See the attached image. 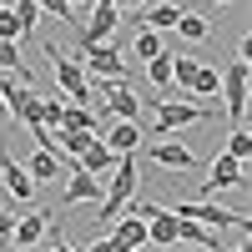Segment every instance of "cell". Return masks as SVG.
I'll return each instance as SVG.
<instances>
[{"mask_svg":"<svg viewBox=\"0 0 252 252\" xmlns=\"http://www.w3.org/2000/svg\"><path fill=\"white\" fill-rule=\"evenodd\" d=\"M101 187H106V177H91L86 166H71V172H66V187H61V207L101 202Z\"/></svg>","mask_w":252,"mask_h":252,"instance_id":"30bf717a","label":"cell"},{"mask_svg":"<svg viewBox=\"0 0 252 252\" xmlns=\"http://www.w3.org/2000/svg\"><path fill=\"white\" fill-rule=\"evenodd\" d=\"M46 227H51V212H31V217H15V232H10V242H15V247H35L40 237H46Z\"/></svg>","mask_w":252,"mask_h":252,"instance_id":"2e32d148","label":"cell"},{"mask_svg":"<svg viewBox=\"0 0 252 252\" xmlns=\"http://www.w3.org/2000/svg\"><path fill=\"white\" fill-rule=\"evenodd\" d=\"M146 157H152L157 166H172V172H192L197 166V152L182 141H146Z\"/></svg>","mask_w":252,"mask_h":252,"instance_id":"8fae6325","label":"cell"},{"mask_svg":"<svg viewBox=\"0 0 252 252\" xmlns=\"http://www.w3.org/2000/svg\"><path fill=\"white\" fill-rule=\"evenodd\" d=\"M217 5H227V0H217Z\"/></svg>","mask_w":252,"mask_h":252,"instance_id":"d6a6232c","label":"cell"},{"mask_svg":"<svg viewBox=\"0 0 252 252\" xmlns=\"http://www.w3.org/2000/svg\"><path fill=\"white\" fill-rule=\"evenodd\" d=\"M177 217H192V222H207V227H252L242 212H227V207H217V202H207V197H197V202H182V207H172Z\"/></svg>","mask_w":252,"mask_h":252,"instance_id":"ba28073f","label":"cell"},{"mask_svg":"<svg viewBox=\"0 0 252 252\" xmlns=\"http://www.w3.org/2000/svg\"><path fill=\"white\" fill-rule=\"evenodd\" d=\"M10 121V106H5V96H0V126H5Z\"/></svg>","mask_w":252,"mask_h":252,"instance_id":"1f68e13d","label":"cell"},{"mask_svg":"<svg viewBox=\"0 0 252 252\" xmlns=\"http://www.w3.org/2000/svg\"><path fill=\"white\" fill-rule=\"evenodd\" d=\"M76 166H86L91 177H106L111 166H116V152H111V146H106V136H101V131H96V136L86 141V152L76 157Z\"/></svg>","mask_w":252,"mask_h":252,"instance_id":"9a60e30c","label":"cell"},{"mask_svg":"<svg viewBox=\"0 0 252 252\" xmlns=\"http://www.w3.org/2000/svg\"><path fill=\"white\" fill-rule=\"evenodd\" d=\"M71 166H76V157H66V161H61L56 152L35 146V152H31V161H26V172H31V182H61V177L71 172Z\"/></svg>","mask_w":252,"mask_h":252,"instance_id":"7c38bea8","label":"cell"},{"mask_svg":"<svg viewBox=\"0 0 252 252\" xmlns=\"http://www.w3.org/2000/svg\"><path fill=\"white\" fill-rule=\"evenodd\" d=\"M217 96H227V121H247V56H237V61H227V71H222V91Z\"/></svg>","mask_w":252,"mask_h":252,"instance_id":"5b68a950","label":"cell"},{"mask_svg":"<svg viewBox=\"0 0 252 252\" xmlns=\"http://www.w3.org/2000/svg\"><path fill=\"white\" fill-rule=\"evenodd\" d=\"M0 182H5V192H10L15 202H31V197H35L31 172H26V166H20L15 157H5V152H0Z\"/></svg>","mask_w":252,"mask_h":252,"instance_id":"4fadbf2b","label":"cell"},{"mask_svg":"<svg viewBox=\"0 0 252 252\" xmlns=\"http://www.w3.org/2000/svg\"><path fill=\"white\" fill-rule=\"evenodd\" d=\"M157 51H161V31H152V26H141V31H136V56L146 61V56H157Z\"/></svg>","mask_w":252,"mask_h":252,"instance_id":"484cf974","label":"cell"},{"mask_svg":"<svg viewBox=\"0 0 252 252\" xmlns=\"http://www.w3.org/2000/svg\"><path fill=\"white\" fill-rule=\"evenodd\" d=\"M172 31H182L187 40H207V35H212V26H207V15H202V10H182Z\"/></svg>","mask_w":252,"mask_h":252,"instance_id":"7402d4cb","label":"cell"},{"mask_svg":"<svg viewBox=\"0 0 252 252\" xmlns=\"http://www.w3.org/2000/svg\"><path fill=\"white\" fill-rule=\"evenodd\" d=\"M217 111L212 106H197V101H157V126L152 131L166 136V131H182V126H197V121H212Z\"/></svg>","mask_w":252,"mask_h":252,"instance_id":"3957f363","label":"cell"},{"mask_svg":"<svg viewBox=\"0 0 252 252\" xmlns=\"http://www.w3.org/2000/svg\"><path fill=\"white\" fill-rule=\"evenodd\" d=\"M71 5H81V0H71Z\"/></svg>","mask_w":252,"mask_h":252,"instance_id":"836d02e7","label":"cell"},{"mask_svg":"<svg viewBox=\"0 0 252 252\" xmlns=\"http://www.w3.org/2000/svg\"><path fill=\"white\" fill-rule=\"evenodd\" d=\"M106 146L121 157V152H141V121H121L116 116V126L106 131Z\"/></svg>","mask_w":252,"mask_h":252,"instance_id":"e0dca14e","label":"cell"},{"mask_svg":"<svg viewBox=\"0 0 252 252\" xmlns=\"http://www.w3.org/2000/svg\"><path fill=\"white\" fill-rule=\"evenodd\" d=\"M35 5L46 10V15H56V20H66V26L76 20V5H71V0H35Z\"/></svg>","mask_w":252,"mask_h":252,"instance_id":"83f0119b","label":"cell"},{"mask_svg":"<svg viewBox=\"0 0 252 252\" xmlns=\"http://www.w3.org/2000/svg\"><path fill=\"white\" fill-rule=\"evenodd\" d=\"M126 207H136V217H146V242H152V247H177V212H172V207L136 202V197Z\"/></svg>","mask_w":252,"mask_h":252,"instance_id":"277c9868","label":"cell"},{"mask_svg":"<svg viewBox=\"0 0 252 252\" xmlns=\"http://www.w3.org/2000/svg\"><path fill=\"white\" fill-rule=\"evenodd\" d=\"M197 66H202L197 56H177V51H172V86L187 91V86H192V76H197Z\"/></svg>","mask_w":252,"mask_h":252,"instance_id":"603a6c76","label":"cell"},{"mask_svg":"<svg viewBox=\"0 0 252 252\" xmlns=\"http://www.w3.org/2000/svg\"><path fill=\"white\" fill-rule=\"evenodd\" d=\"M0 71L31 81V66H20V40H10V35H0Z\"/></svg>","mask_w":252,"mask_h":252,"instance_id":"44dd1931","label":"cell"},{"mask_svg":"<svg viewBox=\"0 0 252 252\" xmlns=\"http://www.w3.org/2000/svg\"><path fill=\"white\" fill-rule=\"evenodd\" d=\"M121 26V10L111 5V0H96V10L91 20H71V31H76V46H86V40H111Z\"/></svg>","mask_w":252,"mask_h":252,"instance_id":"8992f818","label":"cell"},{"mask_svg":"<svg viewBox=\"0 0 252 252\" xmlns=\"http://www.w3.org/2000/svg\"><path fill=\"white\" fill-rule=\"evenodd\" d=\"M10 5H15V15H20V31H35V15H40V5H35V0H10Z\"/></svg>","mask_w":252,"mask_h":252,"instance_id":"4316f807","label":"cell"},{"mask_svg":"<svg viewBox=\"0 0 252 252\" xmlns=\"http://www.w3.org/2000/svg\"><path fill=\"white\" fill-rule=\"evenodd\" d=\"M46 56L56 61V86L66 91V101H86L91 106V76H86V66H81L76 56H61L51 40H46Z\"/></svg>","mask_w":252,"mask_h":252,"instance_id":"7a4b0ae2","label":"cell"},{"mask_svg":"<svg viewBox=\"0 0 252 252\" xmlns=\"http://www.w3.org/2000/svg\"><path fill=\"white\" fill-rule=\"evenodd\" d=\"M0 35H10V40H26V31H20V15H15V5H10V0L0 5Z\"/></svg>","mask_w":252,"mask_h":252,"instance_id":"d4e9b609","label":"cell"},{"mask_svg":"<svg viewBox=\"0 0 252 252\" xmlns=\"http://www.w3.org/2000/svg\"><path fill=\"white\" fill-rule=\"evenodd\" d=\"M146 81H152V86L157 91H166V86H172V51H157V56H146Z\"/></svg>","mask_w":252,"mask_h":252,"instance_id":"d6986e66","label":"cell"},{"mask_svg":"<svg viewBox=\"0 0 252 252\" xmlns=\"http://www.w3.org/2000/svg\"><path fill=\"white\" fill-rule=\"evenodd\" d=\"M227 152H232L237 161H247V157H252V136H247V126H242V121L232 126V136H227Z\"/></svg>","mask_w":252,"mask_h":252,"instance_id":"cb8c5ba5","label":"cell"},{"mask_svg":"<svg viewBox=\"0 0 252 252\" xmlns=\"http://www.w3.org/2000/svg\"><path fill=\"white\" fill-rule=\"evenodd\" d=\"M61 126H76V131H101V116L86 106V101H66V106H61Z\"/></svg>","mask_w":252,"mask_h":252,"instance_id":"ac0fdd59","label":"cell"},{"mask_svg":"<svg viewBox=\"0 0 252 252\" xmlns=\"http://www.w3.org/2000/svg\"><path fill=\"white\" fill-rule=\"evenodd\" d=\"M76 61L91 76H126V61H121V51L111 40H86V46H76Z\"/></svg>","mask_w":252,"mask_h":252,"instance_id":"52a82bcc","label":"cell"},{"mask_svg":"<svg viewBox=\"0 0 252 252\" xmlns=\"http://www.w3.org/2000/svg\"><path fill=\"white\" fill-rule=\"evenodd\" d=\"M222 187H247V161H237L232 152H222L212 166H207V182H202V197L222 192Z\"/></svg>","mask_w":252,"mask_h":252,"instance_id":"9c48e42d","label":"cell"},{"mask_svg":"<svg viewBox=\"0 0 252 252\" xmlns=\"http://www.w3.org/2000/svg\"><path fill=\"white\" fill-rule=\"evenodd\" d=\"M136 197V152H121L116 166L106 172V187H101V227H111L121 212H126V202Z\"/></svg>","mask_w":252,"mask_h":252,"instance_id":"6da1fadb","label":"cell"},{"mask_svg":"<svg viewBox=\"0 0 252 252\" xmlns=\"http://www.w3.org/2000/svg\"><path fill=\"white\" fill-rule=\"evenodd\" d=\"M10 232H15V212L0 207V242H10Z\"/></svg>","mask_w":252,"mask_h":252,"instance_id":"f546056e","label":"cell"},{"mask_svg":"<svg viewBox=\"0 0 252 252\" xmlns=\"http://www.w3.org/2000/svg\"><path fill=\"white\" fill-rule=\"evenodd\" d=\"M177 242H192V247H207V252H222V227H207V222H192V217H177Z\"/></svg>","mask_w":252,"mask_h":252,"instance_id":"5bb4252c","label":"cell"},{"mask_svg":"<svg viewBox=\"0 0 252 252\" xmlns=\"http://www.w3.org/2000/svg\"><path fill=\"white\" fill-rule=\"evenodd\" d=\"M61 106H66V101H40V121H46V126H61Z\"/></svg>","mask_w":252,"mask_h":252,"instance_id":"f1b7e54d","label":"cell"},{"mask_svg":"<svg viewBox=\"0 0 252 252\" xmlns=\"http://www.w3.org/2000/svg\"><path fill=\"white\" fill-rule=\"evenodd\" d=\"M111 5H116V10H141L146 0H111Z\"/></svg>","mask_w":252,"mask_h":252,"instance_id":"4dcf8cb0","label":"cell"},{"mask_svg":"<svg viewBox=\"0 0 252 252\" xmlns=\"http://www.w3.org/2000/svg\"><path fill=\"white\" fill-rule=\"evenodd\" d=\"M187 91H192L197 101L217 96V91H222V71H217V66H197V76H192V86H187Z\"/></svg>","mask_w":252,"mask_h":252,"instance_id":"ffe728a7","label":"cell"}]
</instances>
